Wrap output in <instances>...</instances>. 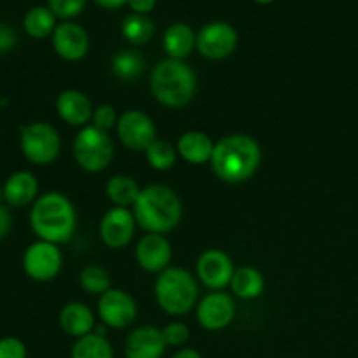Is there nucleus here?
I'll use <instances>...</instances> for the list:
<instances>
[{
    "label": "nucleus",
    "mask_w": 358,
    "mask_h": 358,
    "mask_svg": "<svg viewBox=\"0 0 358 358\" xmlns=\"http://www.w3.org/2000/svg\"><path fill=\"white\" fill-rule=\"evenodd\" d=\"M70 358H114V350L105 336L91 332L73 343Z\"/></svg>",
    "instance_id": "a878e982"
},
{
    "label": "nucleus",
    "mask_w": 358,
    "mask_h": 358,
    "mask_svg": "<svg viewBox=\"0 0 358 358\" xmlns=\"http://www.w3.org/2000/svg\"><path fill=\"white\" fill-rule=\"evenodd\" d=\"M117 138L131 152H145L157 140V129L152 117L138 108H129L119 115Z\"/></svg>",
    "instance_id": "6e6552de"
},
{
    "label": "nucleus",
    "mask_w": 358,
    "mask_h": 358,
    "mask_svg": "<svg viewBox=\"0 0 358 358\" xmlns=\"http://www.w3.org/2000/svg\"><path fill=\"white\" fill-rule=\"evenodd\" d=\"M161 331H163L166 345L173 346V348H182V346L187 345L189 338H191V331L184 322H170Z\"/></svg>",
    "instance_id": "2f4dec72"
},
{
    "label": "nucleus",
    "mask_w": 358,
    "mask_h": 358,
    "mask_svg": "<svg viewBox=\"0 0 358 358\" xmlns=\"http://www.w3.org/2000/svg\"><path fill=\"white\" fill-rule=\"evenodd\" d=\"M117 121H119V115L117 112H115V108L112 107V105H98L96 108H94L93 112V119H91V124L94 126V128L101 129V131H110V129H114L115 126H117Z\"/></svg>",
    "instance_id": "473e14b6"
},
{
    "label": "nucleus",
    "mask_w": 358,
    "mask_h": 358,
    "mask_svg": "<svg viewBox=\"0 0 358 358\" xmlns=\"http://www.w3.org/2000/svg\"><path fill=\"white\" fill-rule=\"evenodd\" d=\"M163 331L152 325H140L133 329L124 341L126 358H163L166 352Z\"/></svg>",
    "instance_id": "a211bd4d"
},
{
    "label": "nucleus",
    "mask_w": 358,
    "mask_h": 358,
    "mask_svg": "<svg viewBox=\"0 0 358 358\" xmlns=\"http://www.w3.org/2000/svg\"><path fill=\"white\" fill-rule=\"evenodd\" d=\"M30 227L38 240L55 245L66 243L77 229L76 206L63 192H44L31 205Z\"/></svg>",
    "instance_id": "f03ea898"
},
{
    "label": "nucleus",
    "mask_w": 358,
    "mask_h": 358,
    "mask_svg": "<svg viewBox=\"0 0 358 358\" xmlns=\"http://www.w3.org/2000/svg\"><path fill=\"white\" fill-rule=\"evenodd\" d=\"M98 6L105 7V9H119L122 7L124 3H128V0H94Z\"/></svg>",
    "instance_id": "58836bf2"
},
{
    "label": "nucleus",
    "mask_w": 358,
    "mask_h": 358,
    "mask_svg": "<svg viewBox=\"0 0 358 358\" xmlns=\"http://www.w3.org/2000/svg\"><path fill=\"white\" fill-rule=\"evenodd\" d=\"M229 287L236 297L243 301H252L262 296L266 289V280L264 275L254 266H240L234 271Z\"/></svg>",
    "instance_id": "5701e85b"
},
{
    "label": "nucleus",
    "mask_w": 358,
    "mask_h": 358,
    "mask_svg": "<svg viewBox=\"0 0 358 358\" xmlns=\"http://www.w3.org/2000/svg\"><path fill=\"white\" fill-rule=\"evenodd\" d=\"M157 0H128V6L131 7V10L135 14H149L150 10H154Z\"/></svg>",
    "instance_id": "c9c22d12"
},
{
    "label": "nucleus",
    "mask_w": 358,
    "mask_h": 358,
    "mask_svg": "<svg viewBox=\"0 0 358 358\" xmlns=\"http://www.w3.org/2000/svg\"><path fill=\"white\" fill-rule=\"evenodd\" d=\"M177 152L178 157L189 164H205L210 163L215 149V142L212 136L206 135L199 129H191V131L182 133L180 138L177 140Z\"/></svg>",
    "instance_id": "412c9836"
},
{
    "label": "nucleus",
    "mask_w": 358,
    "mask_h": 358,
    "mask_svg": "<svg viewBox=\"0 0 358 358\" xmlns=\"http://www.w3.org/2000/svg\"><path fill=\"white\" fill-rule=\"evenodd\" d=\"M98 318L108 329H126L135 324L138 317V304L135 297L122 289H114L98 297Z\"/></svg>",
    "instance_id": "9b49d317"
},
{
    "label": "nucleus",
    "mask_w": 358,
    "mask_h": 358,
    "mask_svg": "<svg viewBox=\"0 0 358 358\" xmlns=\"http://www.w3.org/2000/svg\"><path fill=\"white\" fill-rule=\"evenodd\" d=\"M234 271L233 259L219 248H208L196 261V278L212 292L229 287Z\"/></svg>",
    "instance_id": "4468645a"
},
{
    "label": "nucleus",
    "mask_w": 358,
    "mask_h": 358,
    "mask_svg": "<svg viewBox=\"0 0 358 358\" xmlns=\"http://www.w3.org/2000/svg\"><path fill=\"white\" fill-rule=\"evenodd\" d=\"M0 358H27V346L17 338L0 339Z\"/></svg>",
    "instance_id": "72a5a7b5"
},
{
    "label": "nucleus",
    "mask_w": 358,
    "mask_h": 358,
    "mask_svg": "<svg viewBox=\"0 0 358 358\" xmlns=\"http://www.w3.org/2000/svg\"><path fill=\"white\" fill-rule=\"evenodd\" d=\"M114 142L107 131L87 124L77 131L72 154L77 166L87 173H101L114 161Z\"/></svg>",
    "instance_id": "423d86ee"
},
{
    "label": "nucleus",
    "mask_w": 358,
    "mask_h": 358,
    "mask_svg": "<svg viewBox=\"0 0 358 358\" xmlns=\"http://www.w3.org/2000/svg\"><path fill=\"white\" fill-rule=\"evenodd\" d=\"M79 285L90 296H103L107 290L112 289L110 273L100 264H86L79 273Z\"/></svg>",
    "instance_id": "bb28decb"
},
{
    "label": "nucleus",
    "mask_w": 358,
    "mask_h": 358,
    "mask_svg": "<svg viewBox=\"0 0 358 358\" xmlns=\"http://www.w3.org/2000/svg\"><path fill=\"white\" fill-rule=\"evenodd\" d=\"M140 191L142 189H140L138 182L124 173L114 175L105 184V194H107L108 201L114 206H121V208H133L135 201L138 199Z\"/></svg>",
    "instance_id": "b1692460"
},
{
    "label": "nucleus",
    "mask_w": 358,
    "mask_h": 358,
    "mask_svg": "<svg viewBox=\"0 0 358 358\" xmlns=\"http://www.w3.org/2000/svg\"><path fill=\"white\" fill-rule=\"evenodd\" d=\"M198 77L184 59L166 58L150 73V91L163 107H185L194 98Z\"/></svg>",
    "instance_id": "20e7f679"
},
{
    "label": "nucleus",
    "mask_w": 358,
    "mask_h": 358,
    "mask_svg": "<svg viewBox=\"0 0 358 358\" xmlns=\"http://www.w3.org/2000/svg\"><path fill=\"white\" fill-rule=\"evenodd\" d=\"M196 48V34L187 23H173L163 35V49L168 58L185 59Z\"/></svg>",
    "instance_id": "4be33fe9"
},
{
    "label": "nucleus",
    "mask_w": 358,
    "mask_h": 358,
    "mask_svg": "<svg viewBox=\"0 0 358 358\" xmlns=\"http://www.w3.org/2000/svg\"><path fill=\"white\" fill-rule=\"evenodd\" d=\"M173 248L164 234L145 233L135 247V259L140 268L147 273L159 275L170 268Z\"/></svg>",
    "instance_id": "2eb2a0df"
},
{
    "label": "nucleus",
    "mask_w": 358,
    "mask_h": 358,
    "mask_svg": "<svg viewBox=\"0 0 358 358\" xmlns=\"http://www.w3.org/2000/svg\"><path fill=\"white\" fill-rule=\"evenodd\" d=\"M52 49L62 59L70 63L80 62L90 52V35L73 21H63L51 35Z\"/></svg>",
    "instance_id": "dca6fc26"
},
{
    "label": "nucleus",
    "mask_w": 358,
    "mask_h": 358,
    "mask_svg": "<svg viewBox=\"0 0 358 358\" xmlns=\"http://www.w3.org/2000/svg\"><path fill=\"white\" fill-rule=\"evenodd\" d=\"M20 149L31 164L48 166L62 154V138L58 129L49 122H28L20 129Z\"/></svg>",
    "instance_id": "0eeeda50"
},
{
    "label": "nucleus",
    "mask_w": 358,
    "mask_h": 358,
    "mask_svg": "<svg viewBox=\"0 0 358 358\" xmlns=\"http://www.w3.org/2000/svg\"><path fill=\"white\" fill-rule=\"evenodd\" d=\"M234 317H236V303L231 294L222 292V290H213L206 294L196 304V320L205 331H224L233 324Z\"/></svg>",
    "instance_id": "f8f14e48"
},
{
    "label": "nucleus",
    "mask_w": 358,
    "mask_h": 358,
    "mask_svg": "<svg viewBox=\"0 0 358 358\" xmlns=\"http://www.w3.org/2000/svg\"><path fill=\"white\" fill-rule=\"evenodd\" d=\"M10 227H13V217H10L9 208L0 203V240H3L10 233Z\"/></svg>",
    "instance_id": "e433bc0d"
},
{
    "label": "nucleus",
    "mask_w": 358,
    "mask_h": 358,
    "mask_svg": "<svg viewBox=\"0 0 358 358\" xmlns=\"http://www.w3.org/2000/svg\"><path fill=\"white\" fill-rule=\"evenodd\" d=\"M55 108L58 117L73 128H84L91 124L94 107L90 96L80 90H65L56 96Z\"/></svg>",
    "instance_id": "f3484780"
},
{
    "label": "nucleus",
    "mask_w": 358,
    "mask_h": 358,
    "mask_svg": "<svg viewBox=\"0 0 358 358\" xmlns=\"http://www.w3.org/2000/svg\"><path fill=\"white\" fill-rule=\"evenodd\" d=\"M136 227L138 224H136L131 208L114 206L103 213L100 226H98V233H100V240L103 241L105 247L119 250L131 243Z\"/></svg>",
    "instance_id": "ddd939ff"
},
{
    "label": "nucleus",
    "mask_w": 358,
    "mask_h": 358,
    "mask_svg": "<svg viewBox=\"0 0 358 358\" xmlns=\"http://www.w3.org/2000/svg\"><path fill=\"white\" fill-rule=\"evenodd\" d=\"M198 280L191 271L170 266L154 282V297L161 310L170 317H184L198 304Z\"/></svg>",
    "instance_id": "39448f33"
},
{
    "label": "nucleus",
    "mask_w": 358,
    "mask_h": 358,
    "mask_svg": "<svg viewBox=\"0 0 358 358\" xmlns=\"http://www.w3.org/2000/svg\"><path fill=\"white\" fill-rule=\"evenodd\" d=\"M143 154H145L147 164L156 171H170L171 168L177 164L178 159L177 147H175L173 143L166 142V140L159 138H157Z\"/></svg>",
    "instance_id": "cd10ccee"
},
{
    "label": "nucleus",
    "mask_w": 358,
    "mask_h": 358,
    "mask_svg": "<svg viewBox=\"0 0 358 358\" xmlns=\"http://www.w3.org/2000/svg\"><path fill=\"white\" fill-rule=\"evenodd\" d=\"M133 215L145 233L166 234L182 222V199L171 187L163 184L147 185L133 205Z\"/></svg>",
    "instance_id": "7ed1b4c3"
},
{
    "label": "nucleus",
    "mask_w": 358,
    "mask_h": 358,
    "mask_svg": "<svg viewBox=\"0 0 358 358\" xmlns=\"http://www.w3.org/2000/svg\"><path fill=\"white\" fill-rule=\"evenodd\" d=\"M122 35L131 44H145L154 35V23L143 14H129L122 21Z\"/></svg>",
    "instance_id": "c756f323"
},
{
    "label": "nucleus",
    "mask_w": 358,
    "mask_h": 358,
    "mask_svg": "<svg viewBox=\"0 0 358 358\" xmlns=\"http://www.w3.org/2000/svg\"><path fill=\"white\" fill-rule=\"evenodd\" d=\"M262 161V150L250 135L234 133L215 142L210 159L213 173L226 184H243L257 173Z\"/></svg>",
    "instance_id": "f257e3e1"
},
{
    "label": "nucleus",
    "mask_w": 358,
    "mask_h": 358,
    "mask_svg": "<svg viewBox=\"0 0 358 358\" xmlns=\"http://www.w3.org/2000/svg\"><path fill=\"white\" fill-rule=\"evenodd\" d=\"M63 268V254L59 245L37 240L23 254V271L34 282H51Z\"/></svg>",
    "instance_id": "1a4fd4ad"
},
{
    "label": "nucleus",
    "mask_w": 358,
    "mask_h": 358,
    "mask_svg": "<svg viewBox=\"0 0 358 358\" xmlns=\"http://www.w3.org/2000/svg\"><path fill=\"white\" fill-rule=\"evenodd\" d=\"M56 27L58 24H56L55 13L44 6L31 7L23 17V28L27 35L31 38H37V41L55 34Z\"/></svg>",
    "instance_id": "393cba45"
},
{
    "label": "nucleus",
    "mask_w": 358,
    "mask_h": 358,
    "mask_svg": "<svg viewBox=\"0 0 358 358\" xmlns=\"http://www.w3.org/2000/svg\"><path fill=\"white\" fill-rule=\"evenodd\" d=\"M171 358H203L201 353L194 348H180Z\"/></svg>",
    "instance_id": "4c0bfd02"
},
{
    "label": "nucleus",
    "mask_w": 358,
    "mask_h": 358,
    "mask_svg": "<svg viewBox=\"0 0 358 358\" xmlns=\"http://www.w3.org/2000/svg\"><path fill=\"white\" fill-rule=\"evenodd\" d=\"M59 327L70 338H84V336L94 332L96 327V318L94 311L87 304L80 301H72L66 303L59 311Z\"/></svg>",
    "instance_id": "aec40b11"
},
{
    "label": "nucleus",
    "mask_w": 358,
    "mask_h": 358,
    "mask_svg": "<svg viewBox=\"0 0 358 358\" xmlns=\"http://www.w3.org/2000/svg\"><path fill=\"white\" fill-rule=\"evenodd\" d=\"M38 180L31 171L20 170L7 177L2 187V198L13 208L34 205L38 198Z\"/></svg>",
    "instance_id": "6ab92c4d"
},
{
    "label": "nucleus",
    "mask_w": 358,
    "mask_h": 358,
    "mask_svg": "<svg viewBox=\"0 0 358 358\" xmlns=\"http://www.w3.org/2000/svg\"><path fill=\"white\" fill-rule=\"evenodd\" d=\"M16 45V34L7 24H0V52H7Z\"/></svg>",
    "instance_id": "f704fd0d"
},
{
    "label": "nucleus",
    "mask_w": 358,
    "mask_h": 358,
    "mask_svg": "<svg viewBox=\"0 0 358 358\" xmlns=\"http://www.w3.org/2000/svg\"><path fill=\"white\" fill-rule=\"evenodd\" d=\"M254 2H257V3H261V6H268V3H271V2H275V0H254Z\"/></svg>",
    "instance_id": "ea45409f"
},
{
    "label": "nucleus",
    "mask_w": 358,
    "mask_h": 358,
    "mask_svg": "<svg viewBox=\"0 0 358 358\" xmlns=\"http://www.w3.org/2000/svg\"><path fill=\"white\" fill-rule=\"evenodd\" d=\"M236 48L238 31L226 21H212L196 34V49L203 58L212 62L229 58Z\"/></svg>",
    "instance_id": "9d476101"
},
{
    "label": "nucleus",
    "mask_w": 358,
    "mask_h": 358,
    "mask_svg": "<svg viewBox=\"0 0 358 358\" xmlns=\"http://www.w3.org/2000/svg\"><path fill=\"white\" fill-rule=\"evenodd\" d=\"M112 72L115 77L122 80H133L143 72L145 62L142 56L135 51H119L110 62Z\"/></svg>",
    "instance_id": "c85d7f7f"
},
{
    "label": "nucleus",
    "mask_w": 358,
    "mask_h": 358,
    "mask_svg": "<svg viewBox=\"0 0 358 358\" xmlns=\"http://www.w3.org/2000/svg\"><path fill=\"white\" fill-rule=\"evenodd\" d=\"M48 7L59 20L70 21L77 17L86 7V0H48Z\"/></svg>",
    "instance_id": "7c9ffc66"
}]
</instances>
